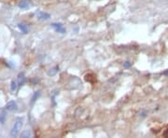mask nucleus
I'll use <instances>...</instances> for the list:
<instances>
[{"mask_svg": "<svg viewBox=\"0 0 168 138\" xmlns=\"http://www.w3.org/2000/svg\"><path fill=\"white\" fill-rule=\"evenodd\" d=\"M131 66V63L130 62H125L124 63V67L125 68H129Z\"/></svg>", "mask_w": 168, "mask_h": 138, "instance_id": "nucleus-12", "label": "nucleus"}, {"mask_svg": "<svg viewBox=\"0 0 168 138\" xmlns=\"http://www.w3.org/2000/svg\"><path fill=\"white\" fill-rule=\"evenodd\" d=\"M6 120H7V113L6 111H2L0 113V123L4 124L6 122Z\"/></svg>", "mask_w": 168, "mask_h": 138, "instance_id": "nucleus-6", "label": "nucleus"}, {"mask_svg": "<svg viewBox=\"0 0 168 138\" xmlns=\"http://www.w3.org/2000/svg\"><path fill=\"white\" fill-rule=\"evenodd\" d=\"M19 28H20V30L21 31H23L24 34H26L27 32H28V30H27V27H26V25H24V24H20L19 25Z\"/></svg>", "mask_w": 168, "mask_h": 138, "instance_id": "nucleus-9", "label": "nucleus"}, {"mask_svg": "<svg viewBox=\"0 0 168 138\" xmlns=\"http://www.w3.org/2000/svg\"><path fill=\"white\" fill-rule=\"evenodd\" d=\"M30 136H31V133H30V131H28V130H25L24 133H21V137H23V138L30 137Z\"/></svg>", "mask_w": 168, "mask_h": 138, "instance_id": "nucleus-8", "label": "nucleus"}, {"mask_svg": "<svg viewBox=\"0 0 168 138\" xmlns=\"http://www.w3.org/2000/svg\"><path fill=\"white\" fill-rule=\"evenodd\" d=\"M16 89H17V83H16V81H11V92H15Z\"/></svg>", "mask_w": 168, "mask_h": 138, "instance_id": "nucleus-11", "label": "nucleus"}, {"mask_svg": "<svg viewBox=\"0 0 168 138\" xmlns=\"http://www.w3.org/2000/svg\"><path fill=\"white\" fill-rule=\"evenodd\" d=\"M163 75H164V76H168V70L164 71V72H163Z\"/></svg>", "mask_w": 168, "mask_h": 138, "instance_id": "nucleus-14", "label": "nucleus"}, {"mask_svg": "<svg viewBox=\"0 0 168 138\" xmlns=\"http://www.w3.org/2000/svg\"><path fill=\"white\" fill-rule=\"evenodd\" d=\"M52 27L54 29V30L60 34H65V28L63 26L62 24H52Z\"/></svg>", "mask_w": 168, "mask_h": 138, "instance_id": "nucleus-3", "label": "nucleus"}, {"mask_svg": "<svg viewBox=\"0 0 168 138\" xmlns=\"http://www.w3.org/2000/svg\"><path fill=\"white\" fill-rule=\"evenodd\" d=\"M37 18H38L39 20H44V21H46V20H49V19L51 18V15L49 14V13L40 11V12L37 13Z\"/></svg>", "mask_w": 168, "mask_h": 138, "instance_id": "nucleus-5", "label": "nucleus"}, {"mask_svg": "<svg viewBox=\"0 0 168 138\" xmlns=\"http://www.w3.org/2000/svg\"><path fill=\"white\" fill-rule=\"evenodd\" d=\"M6 110L8 111H17L18 110V105L16 104V102L14 101H11V102H8L6 105Z\"/></svg>", "mask_w": 168, "mask_h": 138, "instance_id": "nucleus-2", "label": "nucleus"}, {"mask_svg": "<svg viewBox=\"0 0 168 138\" xmlns=\"http://www.w3.org/2000/svg\"><path fill=\"white\" fill-rule=\"evenodd\" d=\"M85 80L88 81V82H90L92 84H94V82H96V77L94 75V74H88L85 76Z\"/></svg>", "mask_w": 168, "mask_h": 138, "instance_id": "nucleus-4", "label": "nucleus"}, {"mask_svg": "<svg viewBox=\"0 0 168 138\" xmlns=\"http://www.w3.org/2000/svg\"><path fill=\"white\" fill-rule=\"evenodd\" d=\"M23 127V119H21V118H19V119L16 120L12 129H11V135L12 137H16L18 136V134L20 133V131H21Z\"/></svg>", "mask_w": 168, "mask_h": 138, "instance_id": "nucleus-1", "label": "nucleus"}, {"mask_svg": "<svg viewBox=\"0 0 168 138\" xmlns=\"http://www.w3.org/2000/svg\"><path fill=\"white\" fill-rule=\"evenodd\" d=\"M24 83V74L22 73L19 75V84L20 86H22Z\"/></svg>", "mask_w": 168, "mask_h": 138, "instance_id": "nucleus-10", "label": "nucleus"}, {"mask_svg": "<svg viewBox=\"0 0 168 138\" xmlns=\"http://www.w3.org/2000/svg\"><path fill=\"white\" fill-rule=\"evenodd\" d=\"M163 136H164V137H168V129L164 131V133H163Z\"/></svg>", "mask_w": 168, "mask_h": 138, "instance_id": "nucleus-13", "label": "nucleus"}, {"mask_svg": "<svg viewBox=\"0 0 168 138\" xmlns=\"http://www.w3.org/2000/svg\"><path fill=\"white\" fill-rule=\"evenodd\" d=\"M18 6H19L20 8H26L29 7V2L26 1V0H23V1H21L19 3Z\"/></svg>", "mask_w": 168, "mask_h": 138, "instance_id": "nucleus-7", "label": "nucleus"}]
</instances>
